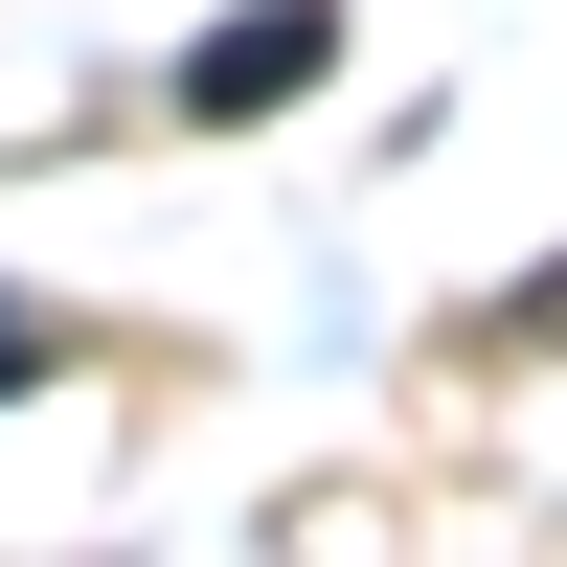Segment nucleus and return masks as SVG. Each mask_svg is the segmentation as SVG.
<instances>
[{"mask_svg":"<svg viewBox=\"0 0 567 567\" xmlns=\"http://www.w3.org/2000/svg\"><path fill=\"white\" fill-rule=\"evenodd\" d=\"M296 69H318V23H227V45H205V114H272Z\"/></svg>","mask_w":567,"mask_h":567,"instance_id":"obj_1","label":"nucleus"},{"mask_svg":"<svg viewBox=\"0 0 567 567\" xmlns=\"http://www.w3.org/2000/svg\"><path fill=\"white\" fill-rule=\"evenodd\" d=\"M0 386H45V318H23V296H0Z\"/></svg>","mask_w":567,"mask_h":567,"instance_id":"obj_2","label":"nucleus"}]
</instances>
